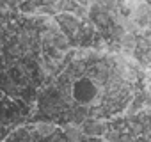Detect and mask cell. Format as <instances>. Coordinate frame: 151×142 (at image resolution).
Segmentation results:
<instances>
[{
    "mask_svg": "<svg viewBox=\"0 0 151 142\" xmlns=\"http://www.w3.org/2000/svg\"><path fill=\"white\" fill-rule=\"evenodd\" d=\"M117 43H119L121 50H126V52H133V50L137 48V34H128V32H124Z\"/></svg>",
    "mask_w": 151,
    "mask_h": 142,
    "instance_id": "obj_4",
    "label": "cell"
},
{
    "mask_svg": "<svg viewBox=\"0 0 151 142\" xmlns=\"http://www.w3.org/2000/svg\"><path fill=\"white\" fill-rule=\"evenodd\" d=\"M29 131H32L34 135H37V138H48V137H52V135L57 131V126H55L53 123L39 121V123H36L34 126H30Z\"/></svg>",
    "mask_w": 151,
    "mask_h": 142,
    "instance_id": "obj_3",
    "label": "cell"
},
{
    "mask_svg": "<svg viewBox=\"0 0 151 142\" xmlns=\"http://www.w3.org/2000/svg\"><path fill=\"white\" fill-rule=\"evenodd\" d=\"M66 142H84L86 137L82 135V128L78 124H73V123H66L64 128H62V133Z\"/></svg>",
    "mask_w": 151,
    "mask_h": 142,
    "instance_id": "obj_2",
    "label": "cell"
},
{
    "mask_svg": "<svg viewBox=\"0 0 151 142\" xmlns=\"http://www.w3.org/2000/svg\"><path fill=\"white\" fill-rule=\"evenodd\" d=\"M109 123L105 119H86L80 128H82V135L86 138H101L107 131H109Z\"/></svg>",
    "mask_w": 151,
    "mask_h": 142,
    "instance_id": "obj_1",
    "label": "cell"
}]
</instances>
